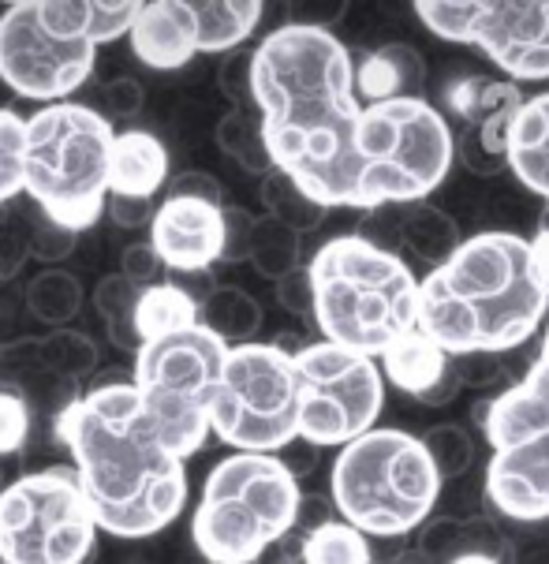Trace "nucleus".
Returning a JSON list of instances; mask_svg holds the SVG:
<instances>
[{
  "mask_svg": "<svg viewBox=\"0 0 549 564\" xmlns=\"http://www.w3.org/2000/svg\"><path fill=\"white\" fill-rule=\"evenodd\" d=\"M250 105L273 169L322 209H352L363 105L348 45L333 31L281 23L250 53Z\"/></svg>",
  "mask_w": 549,
  "mask_h": 564,
  "instance_id": "obj_1",
  "label": "nucleus"
},
{
  "mask_svg": "<svg viewBox=\"0 0 549 564\" xmlns=\"http://www.w3.org/2000/svg\"><path fill=\"white\" fill-rule=\"evenodd\" d=\"M98 531L123 542L153 539L187 505V464L150 423L131 378H101L53 419Z\"/></svg>",
  "mask_w": 549,
  "mask_h": 564,
  "instance_id": "obj_2",
  "label": "nucleus"
},
{
  "mask_svg": "<svg viewBox=\"0 0 549 564\" xmlns=\"http://www.w3.org/2000/svg\"><path fill=\"white\" fill-rule=\"evenodd\" d=\"M549 311V284L531 243L516 232L471 236L419 281L416 329L445 356H505L538 333Z\"/></svg>",
  "mask_w": 549,
  "mask_h": 564,
  "instance_id": "obj_3",
  "label": "nucleus"
},
{
  "mask_svg": "<svg viewBox=\"0 0 549 564\" xmlns=\"http://www.w3.org/2000/svg\"><path fill=\"white\" fill-rule=\"evenodd\" d=\"M306 276L322 340L381 359L416 329L419 276L397 251H381L359 232L325 240L306 262Z\"/></svg>",
  "mask_w": 549,
  "mask_h": 564,
  "instance_id": "obj_4",
  "label": "nucleus"
},
{
  "mask_svg": "<svg viewBox=\"0 0 549 564\" xmlns=\"http://www.w3.org/2000/svg\"><path fill=\"white\" fill-rule=\"evenodd\" d=\"M112 135L117 128L83 101L42 105L26 117L23 195L50 225L79 236L105 214Z\"/></svg>",
  "mask_w": 549,
  "mask_h": 564,
  "instance_id": "obj_5",
  "label": "nucleus"
},
{
  "mask_svg": "<svg viewBox=\"0 0 549 564\" xmlns=\"http://www.w3.org/2000/svg\"><path fill=\"white\" fill-rule=\"evenodd\" d=\"M441 482L427 448L400 426H374L336 453L330 471L333 512L366 539H403L430 520Z\"/></svg>",
  "mask_w": 549,
  "mask_h": 564,
  "instance_id": "obj_6",
  "label": "nucleus"
},
{
  "mask_svg": "<svg viewBox=\"0 0 549 564\" xmlns=\"http://www.w3.org/2000/svg\"><path fill=\"white\" fill-rule=\"evenodd\" d=\"M300 479L284 456L228 453L209 467L191 516V539L206 564H255L288 539L300 516Z\"/></svg>",
  "mask_w": 549,
  "mask_h": 564,
  "instance_id": "obj_7",
  "label": "nucleus"
},
{
  "mask_svg": "<svg viewBox=\"0 0 549 564\" xmlns=\"http://www.w3.org/2000/svg\"><path fill=\"white\" fill-rule=\"evenodd\" d=\"M449 117L427 98H392L359 109L352 154V209L422 203L452 169Z\"/></svg>",
  "mask_w": 549,
  "mask_h": 564,
  "instance_id": "obj_8",
  "label": "nucleus"
},
{
  "mask_svg": "<svg viewBox=\"0 0 549 564\" xmlns=\"http://www.w3.org/2000/svg\"><path fill=\"white\" fill-rule=\"evenodd\" d=\"M489 442L486 501L516 523L549 520V325L527 375L478 408Z\"/></svg>",
  "mask_w": 549,
  "mask_h": 564,
  "instance_id": "obj_9",
  "label": "nucleus"
},
{
  "mask_svg": "<svg viewBox=\"0 0 549 564\" xmlns=\"http://www.w3.org/2000/svg\"><path fill=\"white\" fill-rule=\"evenodd\" d=\"M94 68L90 0H19L0 12V83L19 98L72 101Z\"/></svg>",
  "mask_w": 549,
  "mask_h": 564,
  "instance_id": "obj_10",
  "label": "nucleus"
},
{
  "mask_svg": "<svg viewBox=\"0 0 549 564\" xmlns=\"http://www.w3.org/2000/svg\"><path fill=\"white\" fill-rule=\"evenodd\" d=\"M225 356L228 348L202 322L134 351V393L165 448L183 464L209 442V404Z\"/></svg>",
  "mask_w": 549,
  "mask_h": 564,
  "instance_id": "obj_11",
  "label": "nucleus"
},
{
  "mask_svg": "<svg viewBox=\"0 0 549 564\" xmlns=\"http://www.w3.org/2000/svg\"><path fill=\"white\" fill-rule=\"evenodd\" d=\"M209 434L233 453L266 456H281L300 442L292 351L262 340L228 348L209 404Z\"/></svg>",
  "mask_w": 549,
  "mask_h": 564,
  "instance_id": "obj_12",
  "label": "nucleus"
},
{
  "mask_svg": "<svg viewBox=\"0 0 549 564\" xmlns=\"http://www.w3.org/2000/svg\"><path fill=\"white\" fill-rule=\"evenodd\" d=\"M94 546L98 523L72 464L0 486V564H86Z\"/></svg>",
  "mask_w": 549,
  "mask_h": 564,
  "instance_id": "obj_13",
  "label": "nucleus"
},
{
  "mask_svg": "<svg viewBox=\"0 0 549 564\" xmlns=\"http://www.w3.org/2000/svg\"><path fill=\"white\" fill-rule=\"evenodd\" d=\"M295 437L311 448H344L378 426L385 378L378 359L314 340L292 351Z\"/></svg>",
  "mask_w": 549,
  "mask_h": 564,
  "instance_id": "obj_14",
  "label": "nucleus"
},
{
  "mask_svg": "<svg viewBox=\"0 0 549 564\" xmlns=\"http://www.w3.org/2000/svg\"><path fill=\"white\" fill-rule=\"evenodd\" d=\"M416 19L445 42L483 50L508 83L549 79V0H419Z\"/></svg>",
  "mask_w": 549,
  "mask_h": 564,
  "instance_id": "obj_15",
  "label": "nucleus"
},
{
  "mask_svg": "<svg viewBox=\"0 0 549 564\" xmlns=\"http://www.w3.org/2000/svg\"><path fill=\"white\" fill-rule=\"evenodd\" d=\"M165 276L209 273L225 247V206L169 195L150 221V240Z\"/></svg>",
  "mask_w": 549,
  "mask_h": 564,
  "instance_id": "obj_16",
  "label": "nucleus"
},
{
  "mask_svg": "<svg viewBox=\"0 0 549 564\" xmlns=\"http://www.w3.org/2000/svg\"><path fill=\"white\" fill-rule=\"evenodd\" d=\"M381 378L392 381L400 393L416 397L419 404H449L460 393V378H456V362L452 356L438 348L430 337H422L419 329H411L408 337H400L389 351L378 359Z\"/></svg>",
  "mask_w": 549,
  "mask_h": 564,
  "instance_id": "obj_17",
  "label": "nucleus"
},
{
  "mask_svg": "<svg viewBox=\"0 0 549 564\" xmlns=\"http://www.w3.org/2000/svg\"><path fill=\"white\" fill-rule=\"evenodd\" d=\"M131 53L147 64L150 72H176L198 56L195 45V19L191 4L180 0H158V4H139L134 23L128 31Z\"/></svg>",
  "mask_w": 549,
  "mask_h": 564,
  "instance_id": "obj_18",
  "label": "nucleus"
},
{
  "mask_svg": "<svg viewBox=\"0 0 549 564\" xmlns=\"http://www.w3.org/2000/svg\"><path fill=\"white\" fill-rule=\"evenodd\" d=\"M352 75L359 105L427 98V61L408 42H385L378 50L352 56Z\"/></svg>",
  "mask_w": 549,
  "mask_h": 564,
  "instance_id": "obj_19",
  "label": "nucleus"
},
{
  "mask_svg": "<svg viewBox=\"0 0 549 564\" xmlns=\"http://www.w3.org/2000/svg\"><path fill=\"white\" fill-rule=\"evenodd\" d=\"M169 184V150L147 128H123L112 135L109 195L153 198Z\"/></svg>",
  "mask_w": 549,
  "mask_h": 564,
  "instance_id": "obj_20",
  "label": "nucleus"
},
{
  "mask_svg": "<svg viewBox=\"0 0 549 564\" xmlns=\"http://www.w3.org/2000/svg\"><path fill=\"white\" fill-rule=\"evenodd\" d=\"M505 165L531 195L549 206V90L524 98L508 123Z\"/></svg>",
  "mask_w": 549,
  "mask_h": 564,
  "instance_id": "obj_21",
  "label": "nucleus"
},
{
  "mask_svg": "<svg viewBox=\"0 0 549 564\" xmlns=\"http://www.w3.org/2000/svg\"><path fill=\"white\" fill-rule=\"evenodd\" d=\"M416 550L433 564H449L467 553L483 557H508V539L489 516H430L419 528Z\"/></svg>",
  "mask_w": 549,
  "mask_h": 564,
  "instance_id": "obj_22",
  "label": "nucleus"
},
{
  "mask_svg": "<svg viewBox=\"0 0 549 564\" xmlns=\"http://www.w3.org/2000/svg\"><path fill=\"white\" fill-rule=\"evenodd\" d=\"M262 15L266 8L258 0H206V4H191L198 53H236L258 31Z\"/></svg>",
  "mask_w": 549,
  "mask_h": 564,
  "instance_id": "obj_23",
  "label": "nucleus"
},
{
  "mask_svg": "<svg viewBox=\"0 0 549 564\" xmlns=\"http://www.w3.org/2000/svg\"><path fill=\"white\" fill-rule=\"evenodd\" d=\"M191 325H198V303L176 281L165 276L150 289H139V300H134V340L139 344L172 337Z\"/></svg>",
  "mask_w": 549,
  "mask_h": 564,
  "instance_id": "obj_24",
  "label": "nucleus"
},
{
  "mask_svg": "<svg viewBox=\"0 0 549 564\" xmlns=\"http://www.w3.org/2000/svg\"><path fill=\"white\" fill-rule=\"evenodd\" d=\"M198 322L206 325L225 348L250 344L255 333L262 329V307L258 300L236 284H214V292L198 303Z\"/></svg>",
  "mask_w": 549,
  "mask_h": 564,
  "instance_id": "obj_25",
  "label": "nucleus"
},
{
  "mask_svg": "<svg viewBox=\"0 0 549 564\" xmlns=\"http://www.w3.org/2000/svg\"><path fill=\"white\" fill-rule=\"evenodd\" d=\"M400 243L408 247L419 262H427L430 270H438L441 262H449V254L464 243V232L452 221V214L430 206V203H411L400 209Z\"/></svg>",
  "mask_w": 549,
  "mask_h": 564,
  "instance_id": "obj_26",
  "label": "nucleus"
},
{
  "mask_svg": "<svg viewBox=\"0 0 549 564\" xmlns=\"http://www.w3.org/2000/svg\"><path fill=\"white\" fill-rule=\"evenodd\" d=\"M26 311L31 318H37L45 329H67L83 311V284L75 273L61 270V265H50V270L34 273L23 289Z\"/></svg>",
  "mask_w": 549,
  "mask_h": 564,
  "instance_id": "obj_27",
  "label": "nucleus"
},
{
  "mask_svg": "<svg viewBox=\"0 0 549 564\" xmlns=\"http://www.w3.org/2000/svg\"><path fill=\"white\" fill-rule=\"evenodd\" d=\"M295 534H300L295 564H374L370 539L355 531L352 523H344L341 516H330V520Z\"/></svg>",
  "mask_w": 549,
  "mask_h": 564,
  "instance_id": "obj_28",
  "label": "nucleus"
},
{
  "mask_svg": "<svg viewBox=\"0 0 549 564\" xmlns=\"http://www.w3.org/2000/svg\"><path fill=\"white\" fill-rule=\"evenodd\" d=\"M214 139H217L220 154L233 158L244 172H255V176H266V172H273V161H269L266 139H262V120H258L255 105H244V109H228L225 117L217 120Z\"/></svg>",
  "mask_w": 549,
  "mask_h": 564,
  "instance_id": "obj_29",
  "label": "nucleus"
},
{
  "mask_svg": "<svg viewBox=\"0 0 549 564\" xmlns=\"http://www.w3.org/2000/svg\"><path fill=\"white\" fill-rule=\"evenodd\" d=\"M247 262L255 265L258 276L266 281H281L292 270H300V236L292 228L277 225L273 217H255V232H250Z\"/></svg>",
  "mask_w": 549,
  "mask_h": 564,
  "instance_id": "obj_30",
  "label": "nucleus"
},
{
  "mask_svg": "<svg viewBox=\"0 0 549 564\" xmlns=\"http://www.w3.org/2000/svg\"><path fill=\"white\" fill-rule=\"evenodd\" d=\"M258 195H262L266 217H273L277 225L292 228L295 236L314 232V228L325 221V214H330V209H322V206L314 203V198H306L303 191L295 187L292 180L284 176V172H277V169L262 176V187H258Z\"/></svg>",
  "mask_w": 549,
  "mask_h": 564,
  "instance_id": "obj_31",
  "label": "nucleus"
},
{
  "mask_svg": "<svg viewBox=\"0 0 549 564\" xmlns=\"http://www.w3.org/2000/svg\"><path fill=\"white\" fill-rule=\"evenodd\" d=\"M37 344H42L45 367H50L53 375L75 381V386L98 370V344L86 337V333L72 329V325H67V329H50L45 337H37Z\"/></svg>",
  "mask_w": 549,
  "mask_h": 564,
  "instance_id": "obj_32",
  "label": "nucleus"
},
{
  "mask_svg": "<svg viewBox=\"0 0 549 564\" xmlns=\"http://www.w3.org/2000/svg\"><path fill=\"white\" fill-rule=\"evenodd\" d=\"M134 300H139V289L123 281L120 273H109L105 281H98V289H94V311L101 314L105 329H109V340L117 344V348L139 351V340H134Z\"/></svg>",
  "mask_w": 549,
  "mask_h": 564,
  "instance_id": "obj_33",
  "label": "nucleus"
},
{
  "mask_svg": "<svg viewBox=\"0 0 549 564\" xmlns=\"http://www.w3.org/2000/svg\"><path fill=\"white\" fill-rule=\"evenodd\" d=\"M419 442L427 448V456H430V464L441 482L460 479V475H467V467L475 464V437H471V430L460 423L430 426Z\"/></svg>",
  "mask_w": 549,
  "mask_h": 564,
  "instance_id": "obj_34",
  "label": "nucleus"
},
{
  "mask_svg": "<svg viewBox=\"0 0 549 564\" xmlns=\"http://www.w3.org/2000/svg\"><path fill=\"white\" fill-rule=\"evenodd\" d=\"M23 142L26 120L0 105V206L23 195Z\"/></svg>",
  "mask_w": 549,
  "mask_h": 564,
  "instance_id": "obj_35",
  "label": "nucleus"
},
{
  "mask_svg": "<svg viewBox=\"0 0 549 564\" xmlns=\"http://www.w3.org/2000/svg\"><path fill=\"white\" fill-rule=\"evenodd\" d=\"M45 370V359H42V344L34 337H19V340H8L0 348V389H23L26 381L34 375Z\"/></svg>",
  "mask_w": 549,
  "mask_h": 564,
  "instance_id": "obj_36",
  "label": "nucleus"
},
{
  "mask_svg": "<svg viewBox=\"0 0 549 564\" xmlns=\"http://www.w3.org/2000/svg\"><path fill=\"white\" fill-rule=\"evenodd\" d=\"M34 415L15 389H0V456H19L31 442Z\"/></svg>",
  "mask_w": 549,
  "mask_h": 564,
  "instance_id": "obj_37",
  "label": "nucleus"
},
{
  "mask_svg": "<svg viewBox=\"0 0 549 564\" xmlns=\"http://www.w3.org/2000/svg\"><path fill=\"white\" fill-rule=\"evenodd\" d=\"M101 117L105 120H134L142 112V105H147V90H142L139 79H131V75H117V79H109L101 86Z\"/></svg>",
  "mask_w": 549,
  "mask_h": 564,
  "instance_id": "obj_38",
  "label": "nucleus"
},
{
  "mask_svg": "<svg viewBox=\"0 0 549 564\" xmlns=\"http://www.w3.org/2000/svg\"><path fill=\"white\" fill-rule=\"evenodd\" d=\"M134 12H139V4L134 0H123V4H90V37L94 45H109L117 42L131 31L134 23Z\"/></svg>",
  "mask_w": 549,
  "mask_h": 564,
  "instance_id": "obj_39",
  "label": "nucleus"
},
{
  "mask_svg": "<svg viewBox=\"0 0 549 564\" xmlns=\"http://www.w3.org/2000/svg\"><path fill=\"white\" fill-rule=\"evenodd\" d=\"M123 281L134 284V289H150V284L165 281V265L158 262L150 243H128L120 251V270Z\"/></svg>",
  "mask_w": 549,
  "mask_h": 564,
  "instance_id": "obj_40",
  "label": "nucleus"
},
{
  "mask_svg": "<svg viewBox=\"0 0 549 564\" xmlns=\"http://www.w3.org/2000/svg\"><path fill=\"white\" fill-rule=\"evenodd\" d=\"M217 86L233 101V109L250 105V53H228L225 64L217 68Z\"/></svg>",
  "mask_w": 549,
  "mask_h": 564,
  "instance_id": "obj_41",
  "label": "nucleus"
},
{
  "mask_svg": "<svg viewBox=\"0 0 549 564\" xmlns=\"http://www.w3.org/2000/svg\"><path fill=\"white\" fill-rule=\"evenodd\" d=\"M250 232H255V214L244 206H225V247H220V262H247Z\"/></svg>",
  "mask_w": 549,
  "mask_h": 564,
  "instance_id": "obj_42",
  "label": "nucleus"
},
{
  "mask_svg": "<svg viewBox=\"0 0 549 564\" xmlns=\"http://www.w3.org/2000/svg\"><path fill=\"white\" fill-rule=\"evenodd\" d=\"M26 243H31V254L34 258H42V262H61V258L72 254V247H75V236L72 232H64V228H56L50 225L42 217V221L34 225V236H26Z\"/></svg>",
  "mask_w": 549,
  "mask_h": 564,
  "instance_id": "obj_43",
  "label": "nucleus"
},
{
  "mask_svg": "<svg viewBox=\"0 0 549 564\" xmlns=\"http://www.w3.org/2000/svg\"><path fill=\"white\" fill-rule=\"evenodd\" d=\"M452 362H456L460 386H471V389H486V386H494L500 375H505L500 359L489 356V351H475V356H456Z\"/></svg>",
  "mask_w": 549,
  "mask_h": 564,
  "instance_id": "obj_44",
  "label": "nucleus"
},
{
  "mask_svg": "<svg viewBox=\"0 0 549 564\" xmlns=\"http://www.w3.org/2000/svg\"><path fill=\"white\" fill-rule=\"evenodd\" d=\"M26 262H31L26 232H19L15 225H0V281H12V276H19Z\"/></svg>",
  "mask_w": 549,
  "mask_h": 564,
  "instance_id": "obj_45",
  "label": "nucleus"
},
{
  "mask_svg": "<svg viewBox=\"0 0 549 564\" xmlns=\"http://www.w3.org/2000/svg\"><path fill=\"white\" fill-rule=\"evenodd\" d=\"M273 289H277V303H281L288 314L311 318V276H306V265H300V270L281 276Z\"/></svg>",
  "mask_w": 549,
  "mask_h": 564,
  "instance_id": "obj_46",
  "label": "nucleus"
},
{
  "mask_svg": "<svg viewBox=\"0 0 549 564\" xmlns=\"http://www.w3.org/2000/svg\"><path fill=\"white\" fill-rule=\"evenodd\" d=\"M165 187H169V195L202 198V203L225 206V198H220V184H217V176H209V172L187 169V172H180V176H172Z\"/></svg>",
  "mask_w": 549,
  "mask_h": 564,
  "instance_id": "obj_47",
  "label": "nucleus"
},
{
  "mask_svg": "<svg viewBox=\"0 0 549 564\" xmlns=\"http://www.w3.org/2000/svg\"><path fill=\"white\" fill-rule=\"evenodd\" d=\"M105 209H109V217L120 228H150L153 214H158L153 198H117V195L105 198Z\"/></svg>",
  "mask_w": 549,
  "mask_h": 564,
  "instance_id": "obj_48",
  "label": "nucleus"
},
{
  "mask_svg": "<svg viewBox=\"0 0 549 564\" xmlns=\"http://www.w3.org/2000/svg\"><path fill=\"white\" fill-rule=\"evenodd\" d=\"M486 75H467V79L445 86V109L452 112L456 120H471V112H475V101H478V90H483Z\"/></svg>",
  "mask_w": 549,
  "mask_h": 564,
  "instance_id": "obj_49",
  "label": "nucleus"
},
{
  "mask_svg": "<svg viewBox=\"0 0 549 564\" xmlns=\"http://www.w3.org/2000/svg\"><path fill=\"white\" fill-rule=\"evenodd\" d=\"M344 19V4H300L288 12L284 23L295 26H317V31H333V23Z\"/></svg>",
  "mask_w": 549,
  "mask_h": 564,
  "instance_id": "obj_50",
  "label": "nucleus"
},
{
  "mask_svg": "<svg viewBox=\"0 0 549 564\" xmlns=\"http://www.w3.org/2000/svg\"><path fill=\"white\" fill-rule=\"evenodd\" d=\"M505 564H549V534H535V539H508Z\"/></svg>",
  "mask_w": 549,
  "mask_h": 564,
  "instance_id": "obj_51",
  "label": "nucleus"
},
{
  "mask_svg": "<svg viewBox=\"0 0 549 564\" xmlns=\"http://www.w3.org/2000/svg\"><path fill=\"white\" fill-rule=\"evenodd\" d=\"M531 243V254H535V265H538V273L546 276V284H549V225H542L535 232V240H527Z\"/></svg>",
  "mask_w": 549,
  "mask_h": 564,
  "instance_id": "obj_52",
  "label": "nucleus"
},
{
  "mask_svg": "<svg viewBox=\"0 0 549 564\" xmlns=\"http://www.w3.org/2000/svg\"><path fill=\"white\" fill-rule=\"evenodd\" d=\"M389 564H433V561L422 557V553H419L416 546H403V550L397 553V557L389 561Z\"/></svg>",
  "mask_w": 549,
  "mask_h": 564,
  "instance_id": "obj_53",
  "label": "nucleus"
},
{
  "mask_svg": "<svg viewBox=\"0 0 549 564\" xmlns=\"http://www.w3.org/2000/svg\"><path fill=\"white\" fill-rule=\"evenodd\" d=\"M449 564H505V561H497V557H483V553H467V557H456V561H449Z\"/></svg>",
  "mask_w": 549,
  "mask_h": 564,
  "instance_id": "obj_54",
  "label": "nucleus"
},
{
  "mask_svg": "<svg viewBox=\"0 0 549 564\" xmlns=\"http://www.w3.org/2000/svg\"><path fill=\"white\" fill-rule=\"evenodd\" d=\"M281 564H295V561H281Z\"/></svg>",
  "mask_w": 549,
  "mask_h": 564,
  "instance_id": "obj_55",
  "label": "nucleus"
},
{
  "mask_svg": "<svg viewBox=\"0 0 549 564\" xmlns=\"http://www.w3.org/2000/svg\"><path fill=\"white\" fill-rule=\"evenodd\" d=\"M0 486H4V482H0Z\"/></svg>",
  "mask_w": 549,
  "mask_h": 564,
  "instance_id": "obj_56",
  "label": "nucleus"
}]
</instances>
